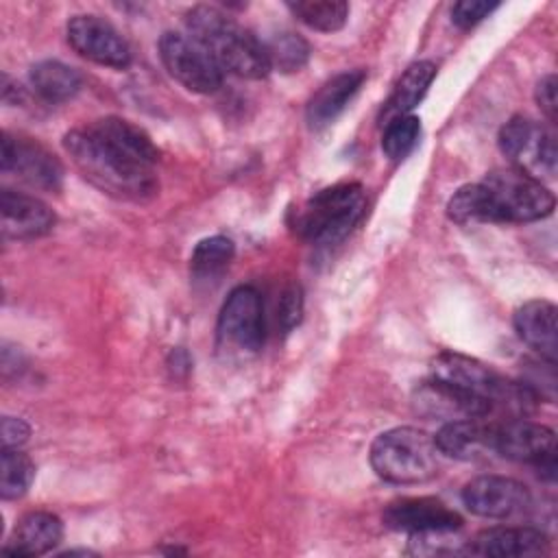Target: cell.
<instances>
[{
	"label": "cell",
	"mask_w": 558,
	"mask_h": 558,
	"mask_svg": "<svg viewBox=\"0 0 558 558\" xmlns=\"http://www.w3.org/2000/svg\"><path fill=\"white\" fill-rule=\"evenodd\" d=\"M65 153L78 172L105 194L146 201L157 192L159 150L150 137L122 118H100L63 137Z\"/></svg>",
	"instance_id": "1"
},
{
	"label": "cell",
	"mask_w": 558,
	"mask_h": 558,
	"mask_svg": "<svg viewBox=\"0 0 558 558\" xmlns=\"http://www.w3.org/2000/svg\"><path fill=\"white\" fill-rule=\"evenodd\" d=\"M187 35H192L222 68L242 78H264L270 72L264 44L216 7L198 4L187 11Z\"/></svg>",
	"instance_id": "2"
},
{
	"label": "cell",
	"mask_w": 558,
	"mask_h": 558,
	"mask_svg": "<svg viewBox=\"0 0 558 558\" xmlns=\"http://www.w3.org/2000/svg\"><path fill=\"white\" fill-rule=\"evenodd\" d=\"M368 458L373 471L392 484H421L438 471L436 442L416 427H395L379 434Z\"/></svg>",
	"instance_id": "3"
},
{
	"label": "cell",
	"mask_w": 558,
	"mask_h": 558,
	"mask_svg": "<svg viewBox=\"0 0 558 558\" xmlns=\"http://www.w3.org/2000/svg\"><path fill=\"white\" fill-rule=\"evenodd\" d=\"M364 190L360 183H338L314 194L294 216V231L314 244H336L355 227L364 214Z\"/></svg>",
	"instance_id": "4"
},
{
	"label": "cell",
	"mask_w": 558,
	"mask_h": 558,
	"mask_svg": "<svg viewBox=\"0 0 558 558\" xmlns=\"http://www.w3.org/2000/svg\"><path fill=\"white\" fill-rule=\"evenodd\" d=\"M480 183L486 192L490 222H534L554 211V194L541 179L519 168L493 170Z\"/></svg>",
	"instance_id": "5"
},
{
	"label": "cell",
	"mask_w": 558,
	"mask_h": 558,
	"mask_svg": "<svg viewBox=\"0 0 558 558\" xmlns=\"http://www.w3.org/2000/svg\"><path fill=\"white\" fill-rule=\"evenodd\" d=\"M159 57L168 74L190 92L211 94L222 85V68L187 33H163L159 39Z\"/></svg>",
	"instance_id": "6"
},
{
	"label": "cell",
	"mask_w": 558,
	"mask_h": 558,
	"mask_svg": "<svg viewBox=\"0 0 558 558\" xmlns=\"http://www.w3.org/2000/svg\"><path fill=\"white\" fill-rule=\"evenodd\" d=\"M266 323L262 296L253 286L229 292L218 314V340L240 353H257L264 344Z\"/></svg>",
	"instance_id": "7"
},
{
	"label": "cell",
	"mask_w": 558,
	"mask_h": 558,
	"mask_svg": "<svg viewBox=\"0 0 558 558\" xmlns=\"http://www.w3.org/2000/svg\"><path fill=\"white\" fill-rule=\"evenodd\" d=\"M499 148L519 168L536 179L556 172V140L534 120L514 116L499 131Z\"/></svg>",
	"instance_id": "8"
},
{
	"label": "cell",
	"mask_w": 558,
	"mask_h": 558,
	"mask_svg": "<svg viewBox=\"0 0 558 558\" xmlns=\"http://www.w3.org/2000/svg\"><path fill=\"white\" fill-rule=\"evenodd\" d=\"M493 449L508 460L534 464L538 471H545L549 480L554 477L556 434L547 425L523 421V418L495 425Z\"/></svg>",
	"instance_id": "9"
},
{
	"label": "cell",
	"mask_w": 558,
	"mask_h": 558,
	"mask_svg": "<svg viewBox=\"0 0 558 558\" xmlns=\"http://www.w3.org/2000/svg\"><path fill=\"white\" fill-rule=\"evenodd\" d=\"M68 44L85 59L107 65L126 68L131 63V48L122 35L98 15H74L68 22Z\"/></svg>",
	"instance_id": "10"
},
{
	"label": "cell",
	"mask_w": 558,
	"mask_h": 558,
	"mask_svg": "<svg viewBox=\"0 0 558 558\" xmlns=\"http://www.w3.org/2000/svg\"><path fill=\"white\" fill-rule=\"evenodd\" d=\"M0 166H2V172H13L17 174L20 181L33 187L48 190V192H54L61 187L63 168L59 159L33 140L13 137L4 133Z\"/></svg>",
	"instance_id": "11"
},
{
	"label": "cell",
	"mask_w": 558,
	"mask_h": 558,
	"mask_svg": "<svg viewBox=\"0 0 558 558\" xmlns=\"http://www.w3.org/2000/svg\"><path fill=\"white\" fill-rule=\"evenodd\" d=\"M462 501L477 517L506 519L530 506V490L512 477L480 475L464 486Z\"/></svg>",
	"instance_id": "12"
},
{
	"label": "cell",
	"mask_w": 558,
	"mask_h": 558,
	"mask_svg": "<svg viewBox=\"0 0 558 558\" xmlns=\"http://www.w3.org/2000/svg\"><path fill=\"white\" fill-rule=\"evenodd\" d=\"M390 530L408 534H445L462 525V517L434 497H403L384 510Z\"/></svg>",
	"instance_id": "13"
},
{
	"label": "cell",
	"mask_w": 558,
	"mask_h": 558,
	"mask_svg": "<svg viewBox=\"0 0 558 558\" xmlns=\"http://www.w3.org/2000/svg\"><path fill=\"white\" fill-rule=\"evenodd\" d=\"M54 227V211L35 196L2 190L0 229L9 240H35Z\"/></svg>",
	"instance_id": "14"
},
{
	"label": "cell",
	"mask_w": 558,
	"mask_h": 558,
	"mask_svg": "<svg viewBox=\"0 0 558 558\" xmlns=\"http://www.w3.org/2000/svg\"><path fill=\"white\" fill-rule=\"evenodd\" d=\"M414 408L421 416L447 421L484 418L490 412V405L486 401L438 379H429L418 386L414 395Z\"/></svg>",
	"instance_id": "15"
},
{
	"label": "cell",
	"mask_w": 558,
	"mask_h": 558,
	"mask_svg": "<svg viewBox=\"0 0 558 558\" xmlns=\"http://www.w3.org/2000/svg\"><path fill=\"white\" fill-rule=\"evenodd\" d=\"M464 551L490 558L538 556L549 551V541L541 530L534 527H490L480 532Z\"/></svg>",
	"instance_id": "16"
},
{
	"label": "cell",
	"mask_w": 558,
	"mask_h": 558,
	"mask_svg": "<svg viewBox=\"0 0 558 558\" xmlns=\"http://www.w3.org/2000/svg\"><path fill=\"white\" fill-rule=\"evenodd\" d=\"M495 425L480 418H456L447 421L434 436L438 453L456 460H475L493 449Z\"/></svg>",
	"instance_id": "17"
},
{
	"label": "cell",
	"mask_w": 558,
	"mask_h": 558,
	"mask_svg": "<svg viewBox=\"0 0 558 558\" xmlns=\"http://www.w3.org/2000/svg\"><path fill=\"white\" fill-rule=\"evenodd\" d=\"M514 329L519 338L541 353L549 364L558 357V331H556V305L543 299L527 301L514 312Z\"/></svg>",
	"instance_id": "18"
},
{
	"label": "cell",
	"mask_w": 558,
	"mask_h": 558,
	"mask_svg": "<svg viewBox=\"0 0 558 558\" xmlns=\"http://www.w3.org/2000/svg\"><path fill=\"white\" fill-rule=\"evenodd\" d=\"M61 538V519L46 510H33L17 521L11 543L2 551L9 556H41L54 549Z\"/></svg>",
	"instance_id": "19"
},
{
	"label": "cell",
	"mask_w": 558,
	"mask_h": 558,
	"mask_svg": "<svg viewBox=\"0 0 558 558\" xmlns=\"http://www.w3.org/2000/svg\"><path fill=\"white\" fill-rule=\"evenodd\" d=\"M366 78L364 70H347L329 78L307 102V122L312 129L331 124L353 100Z\"/></svg>",
	"instance_id": "20"
},
{
	"label": "cell",
	"mask_w": 558,
	"mask_h": 558,
	"mask_svg": "<svg viewBox=\"0 0 558 558\" xmlns=\"http://www.w3.org/2000/svg\"><path fill=\"white\" fill-rule=\"evenodd\" d=\"M434 76H436V65L432 61L412 63L403 72V76L397 81V85L381 111V120L390 122L392 118L408 116L423 100Z\"/></svg>",
	"instance_id": "21"
},
{
	"label": "cell",
	"mask_w": 558,
	"mask_h": 558,
	"mask_svg": "<svg viewBox=\"0 0 558 558\" xmlns=\"http://www.w3.org/2000/svg\"><path fill=\"white\" fill-rule=\"evenodd\" d=\"M81 74L61 61H39L31 68L33 89L48 102H63L78 94Z\"/></svg>",
	"instance_id": "22"
},
{
	"label": "cell",
	"mask_w": 558,
	"mask_h": 558,
	"mask_svg": "<svg viewBox=\"0 0 558 558\" xmlns=\"http://www.w3.org/2000/svg\"><path fill=\"white\" fill-rule=\"evenodd\" d=\"M288 9L310 28L333 33L340 31L349 17V4L342 0H299Z\"/></svg>",
	"instance_id": "23"
},
{
	"label": "cell",
	"mask_w": 558,
	"mask_h": 558,
	"mask_svg": "<svg viewBox=\"0 0 558 558\" xmlns=\"http://www.w3.org/2000/svg\"><path fill=\"white\" fill-rule=\"evenodd\" d=\"M35 477L33 460L20 449L2 447L0 456V495L2 499H20Z\"/></svg>",
	"instance_id": "24"
},
{
	"label": "cell",
	"mask_w": 558,
	"mask_h": 558,
	"mask_svg": "<svg viewBox=\"0 0 558 558\" xmlns=\"http://www.w3.org/2000/svg\"><path fill=\"white\" fill-rule=\"evenodd\" d=\"M264 48H266V54H268L270 70L277 68L279 72H286V74L299 72L310 59L307 41L301 35L290 33V31L272 35L264 44Z\"/></svg>",
	"instance_id": "25"
},
{
	"label": "cell",
	"mask_w": 558,
	"mask_h": 558,
	"mask_svg": "<svg viewBox=\"0 0 558 558\" xmlns=\"http://www.w3.org/2000/svg\"><path fill=\"white\" fill-rule=\"evenodd\" d=\"M233 242L225 235H211L201 240L190 257V270L194 277L205 279L222 272L233 259Z\"/></svg>",
	"instance_id": "26"
},
{
	"label": "cell",
	"mask_w": 558,
	"mask_h": 558,
	"mask_svg": "<svg viewBox=\"0 0 558 558\" xmlns=\"http://www.w3.org/2000/svg\"><path fill=\"white\" fill-rule=\"evenodd\" d=\"M447 216L458 225L490 222V209L482 183L462 185L447 203Z\"/></svg>",
	"instance_id": "27"
},
{
	"label": "cell",
	"mask_w": 558,
	"mask_h": 558,
	"mask_svg": "<svg viewBox=\"0 0 558 558\" xmlns=\"http://www.w3.org/2000/svg\"><path fill=\"white\" fill-rule=\"evenodd\" d=\"M418 137H421V120L412 113L399 116V118H392L390 122H386L381 148L388 159L401 161L414 150Z\"/></svg>",
	"instance_id": "28"
},
{
	"label": "cell",
	"mask_w": 558,
	"mask_h": 558,
	"mask_svg": "<svg viewBox=\"0 0 558 558\" xmlns=\"http://www.w3.org/2000/svg\"><path fill=\"white\" fill-rule=\"evenodd\" d=\"M303 312V294L299 283H290L281 290L277 301V323L283 331H290L294 325H299Z\"/></svg>",
	"instance_id": "29"
},
{
	"label": "cell",
	"mask_w": 558,
	"mask_h": 558,
	"mask_svg": "<svg viewBox=\"0 0 558 558\" xmlns=\"http://www.w3.org/2000/svg\"><path fill=\"white\" fill-rule=\"evenodd\" d=\"M495 9H499L497 2L486 0H460L451 9V20L458 28H471L480 24L484 17H488Z\"/></svg>",
	"instance_id": "30"
},
{
	"label": "cell",
	"mask_w": 558,
	"mask_h": 558,
	"mask_svg": "<svg viewBox=\"0 0 558 558\" xmlns=\"http://www.w3.org/2000/svg\"><path fill=\"white\" fill-rule=\"evenodd\" d=\"M556 89H558V81L554 74L541 78V83L536 85V102L549 122H556V113H558Z\"/></svg>",
	"instance_id": "31"
},
{
	"label": "cell",
	"mask_w": 558,
	"mask_h": 558,
	"mask_svg": "<svg viewBox=\"0 0 558 558\" xmlns=\"http://www.w3.org/2000/svg\"><path fill=\"white\" fill-rule=\"evenodd\" d=\"M28 425L22 418L15 416H4L0 423V440L2 447H11V449H20L26 440H28Z\"/></svg>",
	"instance_id": "32"
}]
</instances>
